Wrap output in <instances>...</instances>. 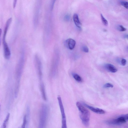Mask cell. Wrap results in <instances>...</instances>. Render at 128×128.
Listing matches in <instances>:
<instances>
[{
    "mask_svg": "<svg viewBox=\"0 0 128 128\" xmlns=\"http://www.w3.org/2000/svg\"><path fill=\"white\" fill-rule=\"evenodd\" d=\"M128 114L122 115L116 119L109 120L107 122L109 124L120 125L126 122L128 120Z\"/></svg>",
    "mask_w": 128,
    "mask_h": 128,
    "instance_id": "cell-5",
    "label": "cell"
},
{
    "mask_svg": "<svg viewBox=\"0 0 128 128\" xmlns=\"http://www.w3.org/2000/svg\"><path fill=\"white\" fill-rule=\"evenodd\" d=\"M120 30L122 32H124L126 31V29L124 27L120 25L119 26Z\"/></svg>",
    "mask_w": 128,
    "mask_h": 128,
    "instance_id": "cell-21",
    "label": "cell"
},
{
    "mask_svg": "<svg viewBox=\"0 0 128 128\" xmlns=\"http://www.w3.org/2000/svg\"><path fill=\"white\" fill-rule=\"evenodd\" d=\"M83 104L86 107L95 113L100 114H104L105 113V111L102 109L93 107L85 104Z\"/></svg>",
    "mask_w": 128,
    "mask_h": 128,
    "instance_id": "cell-10",
    "label": "cell"
},
{
    "mask_svg": "<svg viewBox=\"0 0 128 128\" xmlns=\"http://www.w3.org/2000/svg\"><path fill=\"white\" fill-rule=\"evenodd\" d=\"M10 114L8 113L7 114L6 117L4 121L2 124L1 126V128H6V127L7 124L8 123L9 117L10 116Z\"/></svg>",
    "mask_w": 128,
    "mask_h": 128,
    "instance_id": "cell-15",
    "label": "cell"
},
{
    "mask_svg": "<svg viewBox=\"0 0 128 128\" xmlns=\"http://www.w3.org/2000/svg\"><path fill=\"white\" fill-rule=\"evenodd\" d=\"M48 106L46 104H43L40 108V113L39 128H44L46 126L48 120Z\"/></svg>",
    "mask_w": 128,
    "mask_h": 128,
    "instance_id": "cell-3",
    "label": "cell"
},
{
    "mask_svg": "<svg viewBox=\"0 0 128 128\" xmlns=\"http://www.w3.org/2000/svg\"><path fill=\"white\" fill-rule=\"evenodd\" d=\"M58 53L56 54V57H55V56H54V59L53 60L52 68V71L53 75L55 74L57 68L59 61V56H58L59 54L58 55Z\"/></svg>",
    "mask_w": 128,
    "mask_h": 128,
    "instance_id": "cell-7",
    "label": "cell"
},
{
    "mask_svg": "<svg viewBox=\"0 0 128 128\" xmlns=\"http://www.w3.org/2000/svg\"><path fill=\"white\" fill-rule=\"evenodd\" d=\"M73 19L74 22L77 27L80 28V21L78 15L76 14H74L73 16Z\"/></svg>",
    "mask_w": 128,
    "mask_h": 128,
    "instance_id": "cell-13",
    "label": "cell"
},
{
    "mask_svg": "<svg viewBox=\"0 0 128 128\" xmlns=\"http://www.w3.org/2000/svg\"><path fill=\"white\" fill-rule=\"evenodd\" d=\"M100 16L102 20L103 24L105 26H107L108 22L107 20L104 18L102 14H101Z\"/></svg>",
    "mask_w": 128,
    "mask_h": 128,
    "instance_id": "cell-17",
    "label": "cell"
},
{
    "mask_svg": "<svg viewBox=\"0 0 128 128\" xmlns=\"http://www.w3.org/2000/svg\"><path fill=\"white\" fill-rule=\"evenodd\" d=\"M126 63V60L124 59H122L121 60V64L122 65L125 66Z\"/></svg>",
    "mask_w": 128,
    "mask_h": 128,
    "instance_id": "cell-22",
    "label": "cell"
},
{
    "mask_svg": "<svg viewBox=\"0 0 128 128\" xmlns=\"http://www.w3.org/2000/svg\"><path fill=\"white\" fill-rule=\"evenodd\" d=\"M76 44L75 41L71 38L67 39L64 42L66 46L70 50H72L74 48Z\"/></svg>",
    "mask_w": 128,
    "mask_h": 128,
    "instance_id": "cell-9",
    "label": "cell"
},
{
    "mask_svg": "<svg viewBox=\"0 0 128 128\" xmlns=\"http://www.w3.org/2000/svg\"><path fill=\"white\" fill-rule=\"evenodd\" d=\"M72 76L74 78L76 81L79 82H82V79L78 74L76 73H73Z\"/></svg>",
    "mask_w": 128,
    "mask_h": 128,
    "instance_id": "cell-16",
    "label": "cell"
},
{
    "mask_svg": "<svg viewBox=\"0 0 128 128\" xmlns=\"http://www.w3.org/2000/svg\"><path fill=\"white\" fill-rule=\"evenodd\" d=\"M40 86L42 97L44 100H46V94L45 88L44 84L42 82H41L40 83Z\"/></svg>",
    "mask_w": 128,
    "mask_h": 128,
    "instance_id": "cell-14",
    "label": "cell"
},
{
    "mask_svg": "<svg viewBox=\"0 0 128 128\" xmlns=\"http://www.w3.org/2000/svg\"><path fill=\"white\" fill-rule=\"evenodd\" d=\"M35 62L40 78L41 79L42 74V64L39 58L37 56L35 57Z\"/></svg>",
    "mask_w": 128,
    "mask_h": 128,
    "instance_id": "cell-8",
    "label": "cell"
},
{
    "mask_svg": "<svg viewBox=\"0 0 128 128\" xmlns=\"http://www.w3.org/2000/svg\"></svg>",
    "mask_w": 128,
    "mask_h": 128,
    "instance_id": "cell-27",
    "label": "cell"
},
{
    "mask_svg": "<svg viewBox=\"0 0 128 128\" xmlns=\"http://www.w3.org/2000/svg\"><path fill=\"white\" fill-rule=\"evenodd\" d=\"M113 85L109 83H108L104 84L103 86L104 88H112L113 87Z\"/></svg>",
    "mask_w": 128,
    "mask_h": 128,
    "instance_id": "cell-18",
    "label": "cell"
},
{
    "mask_svg": "<svg viewBox=\"0 0 128 128\" xmlns=\"http://www.w3.org/2000/svg\"><path fill=\"white\" fill-rule=\"evenodd\" d=\"M124 38H128V35H125V36H124Z\"/></svg>",
    "mask_w": 128,
    "mask_h": 128,
    "instance_id": "cell-26",
    "label": "cell"
},
{
    "mask_svg": "<svg viewBox=\"0 0 128 128\" xmlns=\"http://www.w3.org/2000/svg\"><path fill=\"white\" fill-rule=\"evenodd\" d=\"M121 4L122 6L128 9V3L127 2L123 1L121 2Z\"/></svg>",
    "mask_w": 128,
    "mask_h": 128,
    "instance_id": "cell-19",
    "label": "cell"
},
{
    "mask_svg": "<svg viewBox=\"0 0 128 128\" xmlns=\"http://www.w3.org/2000/svg\"><path fill=\"white\" fill-rule=\"evenodd\" d=\"M70 18V16L68 15H66L65 16V19L66 20H68Z\"/></svg>",
    "mask_w": 128,
    "mask_h": 128,
    "instance_id": "cell-24",
    "label": "cell"
},
{
    "mask_svg": "<svg viewBox=\"0 0 128 128\" xmlns=\"http://www.w3.org/2000/svg\"><path fill=\"white\" fill-rule=\"evenodd\" d=\"M12 20V18H10L7 20L5 24L2 42L3 47L4 55L5 58L9 59L11 56V52L8 45L6 41V36L8 30Z\"/></svg>",
    "mask_w": 128,
    "mask_h": 128,
    "instance_id": "cell-1",
    "label": "cell"
},
{
    "mask_svg": "<svg viewBox=\"0 0 128 128\" xmlns=\"http://www.w3.org/2000/svg\"><path fill=\"white\" fill-rule=\"evenodd\" d=\"M57 98L62 116V128H66L67 126L66 116L61 97L60 96H58Z\"/></svg>",
    "mask_w": 128,
    "mask_h": 128,
    "instance_id": "cell-6",
    "label": "cell"
},
{
    "mask_svg": "<svg viewBox=\"0 0 128 128\" xmlns=\"http://www.w3.org/2000/svg\"><path fill=\"white\" fill-rule=\"evenodd\" d=\"M29 116V108L27 109V114L24 115L23 118V122L22 126V128H24L27 125L28 122Z\"/></svg>",
    "mask_w": 128,
    "mask_h": 128,
    "instance_id": "cell-12",
    "label": "cell"
},
{
    "mask_svg": "<svg viewBox=\"0 0 128 128\" xmlns=\"http://www.w3.org/2000/svg\"><path fill=\"white\" fill-rule=\"evenodd\" d=\"M2 33V30L1 28H0V38L1 36V35Z\"/></svg>",
    "mask_w": 128,
    "mask_h": 128,
    "instance_id": "cell-25",
    "label": "cell"
},
{
    "mask_svg": "<svg viewBox=\"0 0 128 128\" xmlns=\"http://www.w3.org/2000/svg\"><path fill=\"white\" fill-rule=\"evenodd\" d=\"M24 63V60L22 57L20 60L16 69L15 90H19Z\"/></svg>",
    "mask_w": 128,
    "mask_h": 128,
    "instance_id": "cell-4",
    "label": "cell"
},
{
    "mask_svg": "<svg viewBox=\"0 0 128 128\" xmlns=\"http://www.w3.org/2000/svg\"><path fill=\"white\" fill-rule=\"evenodd\" d=\"M83 51L85 52H88L89 51L88 48L86 46H84L82 47Z\"/></svg>",
    "mask_w": 128,
    "mask_h": 128,
    "instance_id": "cell-20",
    "label": "cell"
},
{
    "mask_svg": "<svg viewBox=\"0 0 128 128\" xmlns=\"http://www.w3.org/2000/svg\"><path fill=\"white\" fill-rule=\"evenodd\" d=\"M104 67L107 70L112 72L114 73L117 71V70L116 68L111 64H106L104 65Z\"/></svg>",
    "mask_w": 128,
    "mask_h": 128,
    "instance_id": "cell-11",
    "label": "cell"
},
{
    "mask_svg": "<svg viewBox=\"0 0 128 128\" xmlns=\"http://www.w3.org/2000/svg\"><path fill=\"white\" fill-rule=\"evenodd\" d=\"M17 0H14L13 3V7L14 8L16 6Z\"/></svg>",
    "mask_w": 128,
    "mask_h": 128,
    "instance_id": "cell-23",
    "label": "cell"
},
{
    "mask_svg": "<svg viewBox=\"0 0 128 128\" xmlns=\"http://www.w3.org/2000/svg\"><path fill=\"white\" fill-rule=\"evenodd\" d=\"M76 105L80 112V116L83 124L86 126L89 124L90 113L88 110L79 102H77Z\"/></svg>",
    "mask_w": 128,
    "mask_h": 128,
    "instance_id": "cell-2",
    "label": "cell"
}]
</instances>
